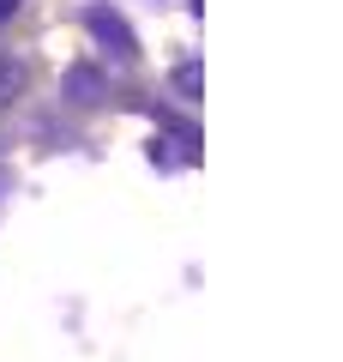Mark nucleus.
I'll list each match as a JSON object with an SVG mask.
<instances>
[{
  "instance_id": "obj_2",
  "label": "nucleus",
  "mask_w": 343,
  "mask_h": 362,
  "mask_svg": "<svg viewBox=\"0 0 343 362\" xmlns=\"http://www.w3.org/2000/svg\"><path fill=\"white\" fill-rule=\"evenodd\" d=\"M13 6H18V0H0V18H6V13H13Z\"/></svg>"
},
{
  "instance_id": "obj_1",
  "label": "nucleus",
  "mask_w": 343,
  "mask_h": 362,
  "mask_svg": "<svg viewBox=\"0 0 343 362\" xmlns=\"http://www.w3.org/2000/svg\"><path fill=\"white\" fill-rule=\"evenodd\" d=\"M90 30H97L102 42H114V54H121V61H133V54H139V42H133V30L121 25L114 13H90Z\"/></svg>"
}]
</instances>
